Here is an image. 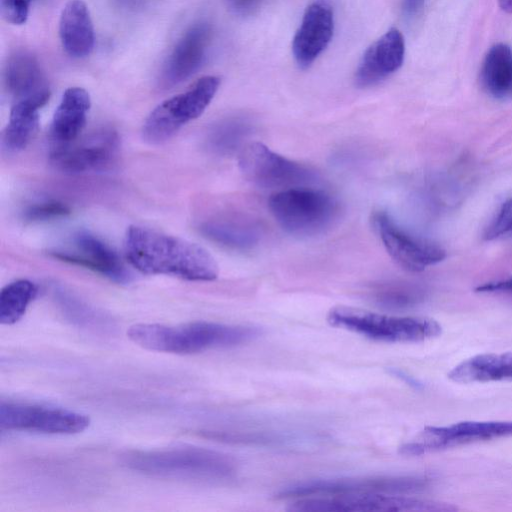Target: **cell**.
Instances as JSON below:
<instances>
[{"mask_svg": "<svg viewBox=\"0 0 512 512\" xmlns=\"http://www.w3.org/2000/svg\"><path fill=\"white\" fill-rule=\"evenodd\" d=\"M477 293L497 294L512 297V275L490 282L483 283L475 288Z\"/></svg>", "mask_w": 512, "mask_h": 512, "instance_id": "31", "label": "cell"}, {"mask_svg": "<svg viewBox=\"0 0 512 512\" xmlns=\"http://www.w3.org/2000/svg\"><path fill=\"white\" fill-rule=\"evenodd\" d=\"M89 424L87 415L64 408L3 401L0 404L2 430L76 434Z\"/></svg>", "mask_w": 512, "mask_h": 512, "instance_id": "11", "label": "cell"}, {"mask_svg": "<svg viewBox=\"0 0 512 512\" xmlns=\"http://www.w3.org/2000/svg\"><path fill=\"white\" fill-rule=\"evenodd\" d=\"M220 82L217 76H203L184 92L160 103L144 122L143 139L150 144L169 140L185 124L205 111L217 93Z\"/></svg>", "mask_w": 512, "mask_h": 512, "instance_id": "6", "label": "cell"}, {"mask_svg": "<svg viewBox=\"0 0 512 512\" xmlns=\"http://www.w3.org/2000/svg\"><path fill=\"white\" fill-rule=\"evenodd\" d=\"M388 373L392 376L402 380L403 382L407 383L408 385L414 387V388H420L421 384L414 379L412 376L408 375L404 371L398 369V368H389Z\"/></svg>", "mask_w": 512, "mask_h": 512, "instance_id": "32", "label": "cell"}, {"mask_svg": "<svg viewBox=\"0 0 512 512\" xmlns=\"http://www.w3.org/2000/svg\"><path fill=\"white\" fill-rule=\"evenodd\" d=\"M233 7L239 11H247L253 8L259 0H229Z\"/></svg>", "mask_w": 512, "mask_h": 512, "instance_id": "34", "label": "cell"}, {"mask_svg": "<svg viewBox=\"0 0 512 512\" xmlns=\"http://www.w3.org/2000/svg\"><path fill=\"white\" fill-rule=\"evenodd\" d=\"M4 78L14 102L36 100L46 104L50 98V90L39 63L28 52H17L9 58Z\"/></svg>", "mask_w": 512, "mask_h": 512, "instance_id": "18", "label": "cell"}, {"mask_svg": "<svg viewBox=\"0 0 512 512\" xmlns=\"http://www.w3.org/2000/svg\"><path fill=\"white\" fill-rule=\"evenodd\" d=\"M202 234L210 240L237 250H247L258 244L259 226L245 219H221L201 225Z\"/></svg>", "mask_w": 512, "mask_h": 512, "instance_id": "24", "label": "cell"}, {"mask_svg": "<svg viewBox=\"0 0 512 512\" xmlns=\"http://www.w3.org/2000/svg\"><path fill=\"white\" fill-rule=\"evenodd\" d=\"M262 330L254 326L226 325L198 321L181 326L140 323L127 335L137 345L152 351L194 354L209 349L241 345L258 338Z\"/></svg>", "mask_w": 512, "mask_h": 512, "instance_id": "2", "label": "cell"}, {"mask_svg": "<svg viewBox=\"0 0 512 512\" xmlns=\"http://www.w3.org/2000/svg\"><path fill=\"white\" fill-rule=\"evenodd\" d=\"M123 463L132 470L170 479L225 480L236 472L231 456L198 447L133 451L123 456Z\"/></svg>", "mask_w": 512, "mask_h": 512, "instance_id": "3", "label": "cell"}, {"mask_svg": "<svg viewBox=\"0 0 512 512\" xmlns=\"http://www.w3.org/2000/svg\"><path fill=\"white\" fill-rule=\"evenodd\" d=\"M239 169L253 185L278 191L311 186L318 180L311 168L288 159L260 142H252L241 148ZM277 192V191H276Z\"/></svg>", "mask_w": 512, "mask_h": 512, "instance_id": "7", "label": "cell"}, {"mask_svg": "<svg viewBox=\"0 0 512 512\" xmlns=\"http://www.w3.org/2000/svg\"><path fill=\"white\" fill-rule=\"evenodd\" d=\"M31 0H0L2 18L13 25L24 24L29 16Z\"/></svg>", "mask_w": 512, "mask_h": 512, "instance_id": "30", "label": "cell"}, {"mask_svg": "<svg viewBox=\"0 0 512 512\" xmlns=\"http://www.w3.org/2000/svg\"><path fill=\"white\" fill-rule=\"evenodd\" d=\"M59 36L63 49L74 58L88 56L95 44L94 26L86 3L70 0L59 20Z\"/></svg>", "mask_w": 512, "mask_h": 512, "instance_id": "20", "label": "cell"}, {"mask_svg": "<svg viewBox=\"0 0 512 512\" xmlns=\"http://www.w3.org/2000/svg\"><path fill=\"white\" fill-rule=\"evenodd\" d=\"M268 207L283 230L299 237L323 233L340 212L332 195L310 186L277 191L270 196Z\"/></svg>", "mask_w": 512, "mask_h": 512, "instance_id": "4", "label": "cell"}, {"mask_svg": "<svg viewBox=\"0 0 512 512\" xmlns=\"http://www.w3.org/2000/svg\"><path fill=\"white\" fill-rule=\"evenodd\" d=\"M512 437V421H463L425 427L418 437L400 447V453L419 456L461 445Z\"/></svg>", "mask_w": 512, "mask_h": 512, "instance_id": "10", "label": "cell"}, {"mask_svg": "<svg viewBox=\"0 0 512 512\" xmlns=\"http://www.w3.org/2000/svg\"><path fill=\"white\" fill-rule=\"evenodd\" d=\"M430 479L423 476H377L314 479L283 487L276 498L341 495L355 493L405 494L425 490Z\"/></svg>", "mask_w": 512, "mask_h": 512, "instance_id": "9", "label": "cell"}, {"mask_svg": "<svg viewBox=\"0 0 512 512\" xmlns=\"http://www.w3.org/2000/svg\"><path fill=\"white\" fill-rule=\"evenodd\" d=\"M424 295V291L419 286L396 282L377 286L372 293V298L379 306L403 309L420 303Z\"/></svg>", "mask_w": 512, "mask_h": 512, "instance_id": "27", "label": "cell"}, {"mask_svg": "<svg viewBox=\"0 0 512 512\" xmlns=\"http://www.w3.org/2000/svg\"><path fill=\"white\" fill-rule=\"evenodd\" d=\"M372 222L388 254L408 271H423L446 258V251L439 244L410 234L384 211L374 213Z\"/></svg>", "mask_w": 512, "mask_h": 512, "instance_id": "12", "label": "cell"}, {"mask_svg": "<svg viewBox=\"0 0 512 512\" xmlns=\"http://www.w3.org/2000/svg\"><path fill=\"white\" fill-rule=\"evenodd\" d=\"M405 41L397 28L389 29L364 52L355 72V83L366 88L380 83L403 64Z\"/></svg>", "mask_w": 512, "mask_h": 512, "instance_id": "16", "label": "cell"}, {"mask_svg": "<svg viewBox=\"0 0 512 512\" xmlns=\"http://www.w3.org/2000/svg\"><path fill=\"white\" fill-rule=\"evenodd\" d=\"M211 31L199 23L183 34L170 53L161 74V85L173 87L191 77L205 60Z\"/></svg>", "mask_w": 512, "mask_h": 512, "instance_id": "17", "label": "cell"}, {"mask_svg": "<svg viewBox=\"0 0 512 512\" xmlns=\"http://www.w3.org/2000/svg\"><path fill=\"white\" fill-rule=\"evenodd\" d=\"M119 137L111 128L97 130L82 140L52 148L51 160L56 167L69 174L102 171L116 159Z\"/></svg>", "mask_w": 512, "mask_h": 512, "instance_id": "13", "label": "cell"}, {"mask_svg": "<svg viewBox=\"0 0 512 512\" xmlns=\"http://www.w3.org/2000/svg\"><path fill=\"white\" fill-rule=\"evenodd\" d=\"M424 0H403V10L406 15L413 16L422 8Z\"/></svg>", "mask_w": 512, "mask_h": 512, "instance_id": "33", "label": "cell"}, {"mask_svg": "<svg viewBox=\"0 0 512 512\" xmlns=\"http://www.w3.org/2000/svg\"><path fill=\"white\" fill-rule=\"evenodd\" d=\"M480 82L495 98L512 97V49L508 45L497 43L487 51L480 69Z\"/></svg>", "mask_w": 512, "mask_h": 512, "instance_id": "22", "label": "cell"}, {"mask_svg": "<svg viewBox=\"0 0 512 512\" xmlns=\"http://www.w3.org/2000/svg\"><path fill=\"white\" fill-rule=\"evenodd\" d=\"M74 251H55L53 256L69 263L98 272L120 284L129 283L132 275L118 254L106 243L89 232L74 237Z\"/></svg>", "mask_w": 512, "mask_h": 512, "instance_id": "15", "label": "cell"}, {"mask_svg": "<svg viewBox=\"0 0 512 512\" xmlns=\"http://www.w3.org/2000/svg\"><path fill=\"white\" fill-rule=\"evenodd\" d=\"M90 106V95L84 88L70 87L65 90L51 123L52 148L70 144L78 139L86 124Z\"/></svg>", "mask_w": 512, "mask_h": 512, "instance_id": "19", "label": "cell"}, {"mask_svg": "<svg viewBox=\"0 0 512 512\" xmlns=\"http://www.w3.org/2000/svg\"><path fill=\"white\" fill-rule=\"evenodd\" d=\"M500 8L508 14H512V0H498Z\"/></svg>", "mask_w": 512, "mask_h": 512, "instance_id": "35", "label": "cell"}, {"mask_svg": "<svg viewBox=\"0 0 512 512\" xmlns=\"http://www.w3.org/2000/svg\"><path fill=\"white\" fill-rule=\"evenodd\" d=\"M37 293V285L28 279H18L4 286L0 292V323L18 322Z\"/></svg>", "mask_w": 512, "mask_h": 512, "instance_id": "25", "label": "cell"}, {"mask_svg": "<svg viewBox=\"0 0 512 512\" xmlns=\"http://www.w3.org/2000/svg\"><path fill=\"white\" fill-rule=\"evenodd\" d=\"M512 232V198L505 201L487 227L484 238L493 240Z\"/></svg>", "mask_w": 512, "mask_h": 512, "instance_id": "29", "label": "cell"}, {"mask_svg": "<svg viewBox=\"0 0 512 512\" xmlns=\"http://www.w3.org/2000/svg\"><path fill=\"white\" fill-rule=\"evenodd\" d=\"M45 104L36 100L14 102L9 121L2 135V146L10 153L27 147L39 126V109Z\"/></svg>", "mask_w": 512, "mask_h": 512, "instance_id": "23", "label": "cell"}, {"mask_svg": "<svg viewBox=\"0 0 512 512\" xmlns=\"http://www.w3.org/2000/svg\"><path fill=\"white\" fill-rule=\"evenodd\" d=\"M334 32V14L323 0L312 2L303 14L293 41L292 52L301 68L309 67L329 45Z\"/></svg>", "mask_w": 512, "mask_h": 512, "instance_id": "14", "label": "cell"}, {"mask_svg": "<svg viewBox=\"0 0 512 512\" xmlns=\"http://www.w3.org/2000/svg\"><path fill=\"white\" fill-rule=\"evenodd\" d=\"M330 325L367 338L385 342H421L441 334V325L424 317H398L351 307H335L328 312Z\"/></svg>", "mask_w": 512, "mask_h": 512, "instance_id": "5", "label": "cell"}, {"mask_svg": "<svg viewBox=\"0 0 512 512\" xmlns=\"http://www.w3.org/2000/svg\"><path fill=\"white\" fill-rule=\"evenodd\" d=\"M448 378L457 383L512 381V352L485 353L456 365Z\"/></svg>", "mask_w": 512, "mask_h": 512, "instance_id": "21", "label": "cell"}, {"mask_svg": "<svg viewBox=\"0 0 512 512\" xmlns=\"http://www.w3.org/2000/svg\"><path fill=\"white\" fill-rule=\"evenodd\" d=\"M70 213L67 205L58 201H47L34 204L25 211V218L30 221L50 220Z\"/></svg>", "mask_w": 512, "mask_h": 512, "instance_id": "28", "label": "cell"}, {"mask_svg": "<svg viewBox=\"0 0 512 512\" xmlns=\"http://www.w3.org/2000/svg\"><path fill=\"white\" fill-rule=\"evenodd\" d=\"M129 263L148 275H169L189 281H212L219 269L202 246L151 228L132 225L125 234Z\"/></svg>", "mask_w": 512, "mask_h": 512, "instance_id": "1", "label": "cell"}, {"mask_svg": "<svg viewBox=\"0 0 512 512\" xmlns=\"http://www.w3.org/2000/svg\"><path fill=\"white\" fill-rule=\"evenodd\" d=\"M251 132V125L243 118H230L215 125L208 135V146L219 154H230L243 143Z\"/></svg>", "mask_w": 512, "mask_h": 512, "instance_id": "26", "label": "cell"}, {"mask_svg": "<svg viewBox=\"0 0 512 512\" xmlns=\"http://www.w3.org/2000/svg\"><path fill=\"white\" fill-rule=\"evenodd\" d=\"M295 512H389L427 511L452 512V504L389 493H355L329 497H305L287 508Z\"/></svg>", "mask_w": 512, "mask_h": 512, "instance_id": "8", "label": "cell"}]
</instances>
